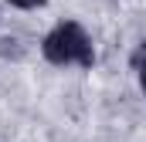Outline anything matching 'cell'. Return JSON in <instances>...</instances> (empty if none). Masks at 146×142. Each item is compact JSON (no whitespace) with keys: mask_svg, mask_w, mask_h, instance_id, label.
<instances>
[{"mask_svg":"<svg viewBox=\"0 0 146 142\" xmlns=\"http://www.w3.org/2000/svg\"><path fill=\"white\" fill-rule=\"evenodd\" d=\"M41 54H44L51 64H58V68H68V64L92 68V61H95L92 41L82 31V24H75V20L54 24V27L44 34V41H41Z\"/></svg>","mask_w":146,"mask_h":142,"instance_id":"obj_1","label":"cell"},{"mask_svg":"<svg viewBox=\"0 0 146 142\" xmlns=\"http://www.w3.org/2000/svg\"><path fill=\"white\" fill-rule=\"evenodd\" d=\"M0 54L3 58H21V41L17 37H3L0 41Z\"/></svg>","mask_w":146,"mask_h":142,"instance_id":"obj_2","label":"cell"},{"mask_svg":"<svg viewBox=\"0 0 146 142\" xmlns=\"http://www.w3.org/2000/svg\"><path fill=\"white\" fill-rule=\"evenodd\" d=\"M10 7H17V10H34V7H44V0H7Z\"/></svg>","mask_w":146,"mask_h":142,"instance_id":"obj_3","label":"cell"},{"mask_svg":"<svg viewBox=\"0 0 146 142\" xmlns=\"http://www.w3.org/2000/svg\"><path fill=\"white\" fill-rule=\"evenodd\" d=\"M139 85H143V91H146V51H143V58H139Z\"/></svg>","mask_w":146,"mask_h":142,"instance_id":"obj_4","label":"cell"}]
</instances>
